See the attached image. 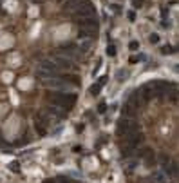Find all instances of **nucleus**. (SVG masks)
I'll return each mask as SVG.
<instances>
[{"mask_svg":"<svg viewBox=\"0 0 179 183\" xmlns=\"http://www.w3.org/2000/svg\"><path fill=\"white\" fill-rule=\"evenodd\" d=\"M76 100H78V96H76L74 93H58V91H54V93L49 94L51 105H56V107H60V109H63V111L73 109L74 103H76Z\"/></svg>","mask_w":179,"mask_h":183,"instance_id":"1","label":"nucleus"},{"mask_svg":"<svg viewBox=\"0 0 179 183\" xmlns=\"http://www.w3.org/2000/svg\"><path fill=\"white\" fill-rule=\"evenodd\" d=\"M118 136H127V134H134V132H139V125L136 120L132 118H120L118 127H116Z\"/></svg>","mask_w":179,"mask_h":183,"instance_id":"2","label":"nucleus"},{"mask_svg":"<svg viewBox=\"0 0 179 183\" xmlns=\"http://www.w3.org/2000/svg\"><path fill=\"white\" fill-rule=\"evenodd\" d=\"M73 15H74V18H87V16H96V9H94V6L89 2V0H83V2L73 11Z\"/></svg>","mask_w":179,"mask_h":183,"instance_id":"3","label":"nucleus"},{"mask_svg":"<svg viewBox=\"0 0 179 183\" xmlns=\"http://www.w3.org/2000/svg\"><path fill=\"white\" fill-rule=\"evenodd\" d=\"M43 85L45 87H49V89H54V91H58V93H71V83H67V82H63L62 78H54V80H45L43 82Z\"/></svg>","mask_w":179,"mask_h":183,"instance_id":"4","label":"nucleus"},{"mask_svg":"<svg viewBox=\"0 0 179 183\" xmlns=\"http://www.w3.org/2000/svg\"><path fill=\"white\" fill-rule=\"evenodd\" d=\"M51 60L56 63L58 69H67V71L73 69V60L67 58V56H63V55H56V53H54V55L51 56Z\"/></svg>","mask_w":179,"mask_h":183,"instance_id":"5","label":"nucleus"},{"mask_svg":"<svg viewBox=\"0 0 179 183\" xmlns=\"http://www.w3.org/2000/svg\"><path fill=\"white\" fill-rule=\"evenodd\" d=\"M76 24L80 26V29H98V18L96 16L76 18Z\"/></svg>","mask_w":179,"mask_h":183,"instance_id":"6","label":"nucleus"},{"mask_svg":"<svg viewBox=\"0 0 179 183\" xmlns=\"http://www.w3.org/2000/svg\"><path fill=\"white\" fill-rule=\"evenodd\" d=\"M38 69L51 71V73H58V67H56V63H54L51 58H42V60H40V67H38Z\"/></svg>","mask_w":179,"mask_h":183,"instance_id":"7","label":"nucleus"},{"mask_svg":"<svg viewBox=\"0 0 179 183\" xmlns=\"http://www.w3.org/2000/svg\"><path fill=\"white\" fill-rule=\"evenodd\" d=\"M107 83V76H101L100 80H98V83H94L91 89H89V93H91V96H98L100 94V91L103 89V85Z\"/></svg>","mask_w":179,"mask_h":183,"instance_id":"8","label":"nucleus"},{"mask_svg":"<svg viewBox=\"0 0 179 183\" xmlns=\"http://www.w3.org/2000/svg\"><path fill=\"white\" fill-rule=\"evenodd\" d=\"M152 179H154V183H168V178H167V174L161 169L152 172Z\"/></svg>","mask_w":179,"mask_h":183,"instance_id":"9","label":"nucleus"},{"mask_svg":"<svg viewBox=\"0 0 179 183\" xmlns=\"http://www.w3.org/2000/svg\"><path fill=\"white\" fill-rule=\"evenodd\" d=\"M136 107H132L130 103H127V105H123V118H132L134 120V116H136Z\"/></svg>","mask_w":179,"mask_h":183,"instance_id":"10","label":"nucleus"},{"mask_svg":"<svg viewBox=\"0 0 179 183\" xmlns=\"http://www.w3.org/2000/svg\"><path fill=\"white\" fill-rule=\"evenodd\" d=\"M81 2H83V0H65V2H63V9L65 11H74Z\"/></svg>","mask_w":179,"mask_h":183,"instance_id":"11","label":"nucleus"},{"mask_svg":"<svg viewBox=\"0 0 179 183\" xmlns=\"http://www.w3.org/2000/svg\"><path fill=\"white\" fill-rule=\"evenodd\" d=\"M96 33H98V29H80V31H78V36H80V38L89 40L91 36H94Z\"/></svg>","mask_w":179,"mask_h":183,"instance_id":"12","label":"nucleus"},{"mask_svg":"<svg viewBox=\"0 0 179 183\" xmlns=\"http://www.w3.org/2000/svg\"><path fill=\"white\" fill-rule=\"evenodd\" d=\"M128 75H130V73H128L127 69H120V71L116 73V80H118V82H125V80L128 78Z\"/></svg>","mask_w":179,"mask_h":183,"instance_id":"13","label":"nucleus"},{"mask_svg":"<svg viewBox=\"0 0 179 183\" xmlns=\"http://www.w3.org/2000/svg\"><path fill=\"white\" fill-rule=\"evenodd\" d=\"M136 167H138V159H132V162H127V163H125V170H127V172H132Z\"/></svg>","mask_w":179,"mask_h":183,"instance_id":"14","label":"nucleus"},{"mask_svg":"<svg viewBox=\"0 0 179 183\" xmlns=\"http://www.w3.org/2000/svg\"><path fill=\"white\" fill-rule=\"evenodd\" d=\"M89 49H91V40H85L83 44L78 45V51H81V53H87Z\"/></svg>","mask_w":179,"mask_h":183,"instance_id":"15","label":"nucleus"},{"mask_svg":"<svg viewBox=\"0 0 179 183\" xmlns=\"http://www.w3.org/2000/svg\"><path fill=\"white\" fill-rule=\"evenodd\" d=\"M107 55L109 56H116V45L114 44H109L107 45Z\"/></svg>","mask_w":179,"mask_h":183,"instance_id":"16","label":"nucleus"},{"mask_svg":"<svg viewBox=\"0 0 179 183\" xmlns=\"http://www.w3.org/2000/svg\"><path fill=\"white\" fill-rule=\"evenodd\" d=\"M150 154H152V151H150L148 147H145V149H141V151L138 152V156H139V158H143V159H145L147 156H150Z\"/></svg>","mask_w":179,"mask_h":183,"instance_id":"17","label":"nucleus"},{"mask_svg":"<svg viewBox=\"0 0 179 183\" xmlns=\"http://www.w3.org/2000/svg\"><path fill=\"white\" fill-rule=\"evenodd\" d=\"M174 51H175V49L172 47L170 44H168V45H163V47H161V53H163V55H172Z\"/></svg>","mask_w":179,"mask_h":183,"instance_id":"18","label":"nucleus"},{"mask_svg":"<svg viewBox=\"0 0 179 183\" xmlns=\"http://www.w3.org/2000/svg\"><path fill=\"white\" fill-rule=\"evenodd\" d=\"M148 42H150V44H159V35H158V33H152V35L148 36Z\"/></svg>","mask_w":179,"mask_h":183,"instance_id":"19","label":"nucleus"},{"mask_svg":"<svg viewBox=\"0 0 179 183\" xmlns=\"http://www.w3.org/2000/svg\"><path fill=\"white\" fill-rule=\"evenodd\" d=\"M128 49H130V51H138V49H139V44H138L136 40L130 42V44H128Z\"/></svg>","mask_w":179,"mask_h":183,"instance_id":"20","label":"nucleus"},{"mask_svg":"<svg viewBox=\"0 0 179 183\" xmlns=\"http://www.w3.org/2000/svg\"><path fill=\"white\" fill-rule=\"evenodd\" d=\"M9 169H11L13 172H18V170H20V163H18V162H13V163L9 165Z\"/></svg>","mask_w":179,"mask_h":183,"instance_id":"21","label":"nucleus"},{"mask_svg":"<svg viewBox=\"0 0 179 183\" xmlns=\"http://www.w3.org/2000/svg\"><path fill=\"white\" fill-rule=\"evenodd\" d=\"M98 112H100V114H105V112H107V103H100V105H98Z\"/></svg>","mask_w":179,"mask_h":183,"instance_id":"22","label":"nucleus"},{"mask_svg":"<svg viewBox=\"0 0 179 183\" xmlns=\"http://www.w3.org/2000/svg\"><path fill=\"white\" fill-rule=\"evenodd\" d=\"M132 6H134V9H139L143 6V0H132Z\"/></svg>","mask_w":179,"mask_h":183,"instance_id":"23","label":"nucleus"},{"mask_svg":"<svg viewBox=\"0 0 179 183\" xmlns=\"http://www.w3.org/2000/svg\"><path fill=\"white\" fill-rule=\"evenodd\" d=\"M100 67H101V60H98V62H96V67H94V71H92V75H94V76H96V73L100 71Z\"/></svg>","mask_w":179,"mask_h":183,"instance_id":"24","label":"nucleus"},{"mask_svg":"<svg viewBox=\"0 0 179 183\" xmlns=\"http://www.w3.org/2000/svg\"><path fill=\"white\" fill-rule=\"evenodd\" d=\"M163 29H167V27H170V22H167V20H161V24H159Z\"/></svg>","mask_w":179,"mask_h":183,"instance_id":"25","label":"nucleus"},{"mask_svg":"<svg viewBox=\"0 0 179 183\" xmlns=\"http://www.w3.org/2000/svg\"><path fill=\"white\" fill-rule=\"evenodd\" d=\"M127 16H128V20H130V22H134V20H136V13H134V11H130Z\"/></svg>","mask_w":179,"mask_h":183,"instance_id":"26","label":"nucleus"},{"mask_svg":"<svg viewBox=\"0 0 179 183\" xmlns=\"http://www.w3.org/2000/svg\"><path fill=\"white\" fill-rule=\"evenodd\" d=\"M110 9H112L114 13H120V9H121V7H120L118 4H114V6H110Z\"/></svg>","mask_w":179,"mask_h":183,"instance_id":"27","label":"nucleus"},{"mask_svg":"<svg viewBox=\"0 0 179 183\" xmlns=\"http://www.w3.org/2000/svg\"><path fill=\"white\" fill-rule=\"evenodd\" d=\"M161 16H163V20H167V16H168V9H167V7L161 11Z\"/></svg>","mask_w":179,"mask_h":183,"instance_id":"28","label":"nucleus"},{"mask_svg":"<svg viewBox=\"0 0 179 183\" xmlns=\"http://www.w3.org/2000/svg\"><path fill=\"white\" fill-rule=\"evenodd\" d=\"M130 62H132V63H136V62H139V60H138V56H130Z\"/></svg>","mask_w":179,"mask_h":183,"instance_id":"29","label":"nucleus"}]
</instances>
